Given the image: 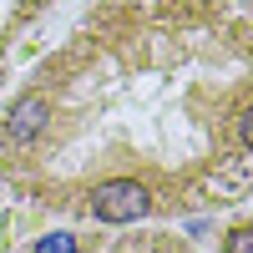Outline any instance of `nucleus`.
<instances>
[{
  "instance_id": "f03ea898",
  "label": "nucleus",
  "mask_w": 253,
  "mask_h": 253,
  "mask_svg": "<svg viewBox=\"0 0 253 253\" xmlns=\"http://www.w3.org/2000/svg\"><path fill=\"white\" fill-rule=\"evenodd\" d=\"M46 122H51V101L41 96V91H31V96H20L15 112L5 117V137L15 147H26V142H36L41 132H46Z\"/></svg>"
},
{
  "instance_id": "20e7f679",
  "label": "nucleus",
  "mask_w": 253,
  "mask_h": 253,
  "mask_svg": "<svg viewBox=\"0 0 253 253\" xmlns=\"http://www.w3.org/2000/svg\"><path fill=\"white\" fill-rule=\"evenodd\" d=\"M36 253H76V243H71V233H51V238H41Z\"/></svg>"
},
{
  "instance_id": "39448f33",
  "label": "nucleus",
  "mask_w": 253,
  "mask_h": 253,
  "mask_svg": "<svg viewBox=\"0 0 253 253\" xmlns=\"http://www.w3.org/2000/svg\"><path fill=\"white\" fill-rule=\"evenodd\" d=\"M228 253H253V233L248 228H233V233H228Z\"/></svg>"
},
{
  "instance_id": "7ed1b4c3",
  "label": "nucleus",
  "mask_w": 253,
  "mask_h": 253,
  "mask_svg": "<svg viewBox=\"0 0 253 253\" xmlns=\"http://www.w3.org/2000/svg\"><path fill=\"white\" fill-rule=\"evenodd\" d=\"M233 137H238V152H253V112L243 107L238 122H233Z\"/></svg>"
},
{
  "instance_id": "f257e3e1",
  "label": "nucleus",
  "mask_w": 253,
  "mask_h": 253,
  "mask_svg": "<svg viewBox=\"0 0 253 253\" xmlns=\"http://www.w3.org/2000/svg\"><path fill=\"white\" fill-rule=\"evenodd\" d=\"M147 208H152V193L137 177H112L91 193V213L101 223H137V218H147Z\"/></svg>"
}]
</instances>
